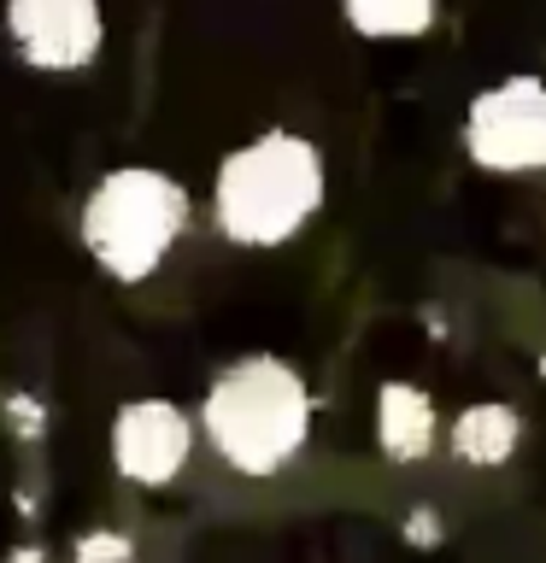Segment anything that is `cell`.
<instances>
[{
    "instance_id": "cell-1",
    "label": "cell",
    "mask_w": 546,
    "mask_h": 563,
    "mask_svg": "<svg viewBox=\"0 0 546 563\" xmlns=\"http://www.w3.org/2000/svg\"><path fill=\"white\" fill-rule=\"evenodd\" d=\"M194 422H200V440L229 475L276 482L312 446L317 399H312L306 369L294 358H282V352H241V358H229L206 382L200 405H194Z\"/></svg>"
},
{
    "instance_id": "cell-2",
    "label": "cell",
    "mask_w": 546,
    "mask_h": 563,
    "mask_svg": "<svg viewBox=\"0 0 546 563\" xmlns=\"http://www.w3.org/2000/svg\"><path fill=\"white\" fill-rule=\"evenodd\" d=\"M329 206V158L306 130L271 123L211 170V229L241 253H282Z\"/></svg>"
},
{
    "instance_id": "cell-3",
    "label": "cell",
    "mask_w": 546,
    "mask_h": 563,
    "mask_svg": "<svg viewBox=\"0 0 546 563\" xmlns=\"http://www.w3.org/2000/svg\"><path fill=\"white\" fill-rule=\"evenodd\" d=\"M188 223H194V200L183 176H171L165 165H112L83 194L77 241L106 282L141 288L171 264Z\"/></svg>"
},
{
    "instance_id": "cell-4",
    "label": "cell",
    "mask_w": 546,
    "mask_h": 563,
    "mask_svg": "<svg viewBox=\"0 0 546 563\" xmlns=\"http://www.w3.org/2000/svg\"><path fill=\"white\" fill-rule=\"evenodd\" d=\"M465 158L482 176H540L546 170V77L511 70V77L476 88L458 123Z\"/></svg>"
},
{
    "instance_id": "cell-5",
    "label": "cell",
    "mask_w": 546,
    "mask_h": 563,
    "mask_svg": "<svg viewBox=\"0 0 546 563\" xmlns=\"http://www.w3.org/2000/svg\"><path fill=\"white\" fill-rule=\"evenodd\" d=\"M194 446H200V422H194L188 405H176L165 394L123 399L112 411V429H106L112 470L141 493H159V487L183 482V470L194 464Z\"/></svg>"
},
{
    "instance_id": "cell-6",
    "label": "cell",
    "mask_w": 546,
    "mask_h": 563,
    "mask_svg": "<svg viewBox=\"0 0 546 563\" xmlns=\"http://www.w3.org/2000/svg\"><path fill=\"white\" fill-rule=\"evenodd\" d=\"M0 30L18 65L42 77H77L106 53V0H0Z\"/></svg>"
},
{
    "instance_id": "cell-7",
    "label": "cell",
    "mask_w": 546,
    "mask_h": 563,
    "mask_svg": "<svg viewBox=\"0 0 546 563\" xmlns=\"http://www.w3.org/2000/svg\"><path fill=\"white\" fill-rule=\"evenodd\" d=\"M370 440H376L382 464L417 470L447 446V417H440V405L423 382L387 376L376 382V399H370Z\"/></svg>"
},
{
    "instance_id": "cell-8",
    "label": "cell",
    "mask_w": 546,
    "mask_h": 563,
    "mask_svg": "<svg viewBox=\"0 0 546 563\" xmlns=\"http://www.w3.org/2000/svg\"><path fill=\"white\" fill-rule=\"evenodd\" d=\"M523 434L528 422L511 399H470L447 417V446L440 452L465 470H505L523 452Z\"/></svg>"
},
{
    "instance_id": "cell-9",
    "label": "cell",
    "mask_w": 546,
    "mask_h": 563,
    "mask_svg": "<svg viewBox=\"0 0 546 563\" xmlns=\"http://www.w3.org/2000/svg\"><path fill=\"white\" fill-rule=\"evenodd\" d=\"M335 7L359 42H423L440 18V0H335Z\"/></svg>"
},
{
    "instance_id": "cell-10",
    "label": "cell",
    "mask_w": 546,
    "mask_h": 563,
    "mask_svg": "<svg viewBox=\"0 0 546 563\" xmlns=\"http://www.w3.org/2000/svg\"><path fill=\"white\" fill-rule=\"evenodd\" d=\"M70 563H135V540L123 528H88L70 545Z\"/></svg>"
},
{
    "instance_id": "cell-11",
    "label": "cell",
    "mask_w": 546,
    "mask_h": 563,
    "mask_svg": "<svg viewBox=\"0 0 546 563\" xmlns=\"http://www.w3.org/2000/svg\"><path fill=\"white\" fill-rule=\"evenodd\" d=\"M7 417H12L18 440H42V429H47V405L30 394H7Z\"/></svg>"
},
{
    "instance_id": "cell-12",
    "label": "cell",
    "mask_w": 546,
    "mask_h": 563,
    "mask_svg": "<svg viewBox=\"0 0 546 563\" xmlns=\"http://www.w3.org/2000/svg\"><path fill=\"white\" fill-rule=\"evenodd\" d=\"M7 563H47V552H35V545H18V552Z\"/></svg>"
}]
</instances>
